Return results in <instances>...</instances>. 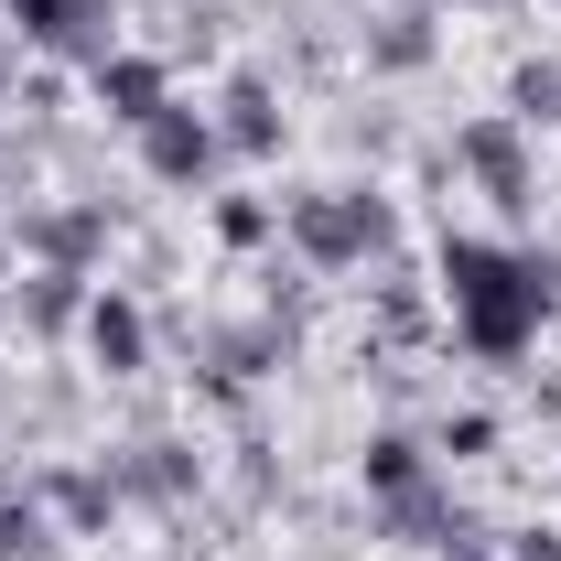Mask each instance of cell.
<instances>
[{
    "mask_svg": "<svg viewBox=\"0 0 561 561\" xmlns=\"http://www.w3.org/2000/svg\"><path fill=\"white\" fill-rule=\"evenodd\" d=\"M454 162L476 173V195H486L496 216H529V206H540V173H529V130H518L507 108L465 119V130H454Z\"/></svg>",
    "mask_w": 561,
    "mask_h": 561,
    "instance_id": "obj_3",
    "label": "cell"
},
{
    "mask_svg": "<svg viewBox=\"0 0 561 561\" xmlns=\"http://www.w3.org/2000/svg\"><path fill=\"white\" fill-rule=\"evenodd\" d=\"M280 238H291L302 271H356V260L389 249V195H367V184H313V195L280 206Z\"/></svg>",
    "mask_w": 561,
    "mask_h": 561,
    "instance_id": "obj_2",
    "label": "cell"
},
{
    "mask_svg": "<svg viewBox=\"0 0 561 561\" xmlns=\"http://www.w3.org/2000/svg\"><path fill=\"white\" fill-rule=\"evenodd\" d=\"M551 260L540 249H507V238H443V313H454V346L518 367L551 324Z\"/></svg>",
    "mask_w": 561,
    "mask_h": 561,
    "instance_id": "obj_1",
    "label": "cell"
},
{
    "mask_svg": "<svg viewBox=\"0 0 561 561\" xmlns=\"http://www.w3.org/2000/svg\"><path fill=\"white\" fill-rule=\"evenodd\" d=\"M98 98H108V119H119V130H140L151 108H173V87H162L151 55H108V66H98Z\"/></svg>",
    "mask_w": 561,
    "mask_h": 561,
    "instance_id": "obj_6",
    "label": "cell"
},
{
    "mask_svg": "<svg viewBox=\"0 0 561 561\" xmlns=\"http://www.w3.org/2000/svg\"><path fill=\"white\" fill-rule=\"evenodd\" d=\"M87 356H98L108 378H140V367H151V324H140L130 291H87Z\"/></svg>",
    "mask_w": 561,
    "mask_h": 561,
    "instance_id": "obj_5",
    "label": "cell"
},
{
    "mask_svg": "<svg viewBox=\"0 0 561 561\" xmlns=\"http://www.w3.org/2000/svg\"><path fill=\"white\" fill-rule=\"evenodd\" d=\"M367 66H389V76L432 66V22H421V11H378V22H367Z\"/></svg>",
    "mask_w": 561,
    "mask_h": 561,
    "instance_id": "obj_8",
    "label": "cell"
},
{
    "mask_svg": "<svg viewBox=\"0 0 561 561\" xmlns=\"http://www.w3.org/2000/svg\"><path fill=\"white\" fill-rule=\"evenodd\" d=\"M216 140H227V151H280V98L260 87V76H238V87H227V119H216Z\"/></svg>",
    "mask_w": 561,
    "mask_h": 561,
    "instance_id": "obj_7",
    "label": "cell"
},
{
    "mask_svg": "<svg viewBox=\"0 0 561 561\" xmlns=\"http://www.w3.org/2000/svg\"><path fill=\"white\" fill-rule=\"evenodd\" d=\"M507 119H518V130H551V119H561V55L518 66V87H507Z\"/></svg>",
    "mask_w": 561,
    "mask_h": 561,
    "instance_id": "obj_9",
    "label": "cell"
},
{
    "mask_svg": "<svg viewBox=\"0 0 561 561\" xmlns=\"http://www.w3.org/2000/svg\"><path fill=\"white\" fill-rule=\"evenodd\" d=\"M216 151H227V140H216V119H206V108H184V98L140 119V162H151L162 184H206V173H216Z\"/></svg>",
    "mask_w": 561,
    "mask_h": 561,
    "instance_id": "obj_4",
    "label": "cell"
},
{
    "mask_svg": "<svg viewBox=\"0 0 561 561\" xmlns=\"http://www.w3.org/2000/svg\"><path fill=\"white\" fill-rule=\"evenodd\" d=\"M507 561H561V540H551V529H518V540H507Z\"/></svg>",
    "mask_w": 561,
    "mask_h": 561,
    "instance_id": "obj_10",
    "label": "cell"
}]
</instances>
